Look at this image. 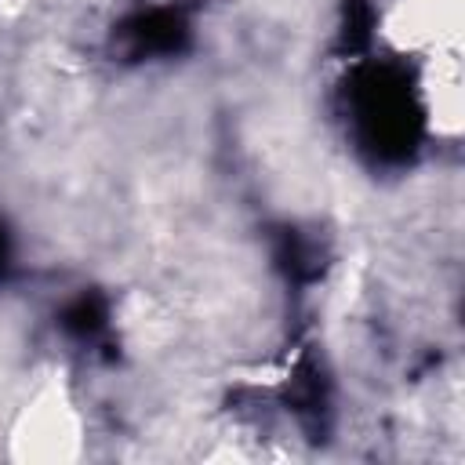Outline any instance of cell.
I'll list each match as a JSON object with an SVG mask.
<instances>
[{
    "label": "cell",
    "mask_w": 465,
    "mask_h": 465,
    "mask_svg": "<svg viewBox=\"0 0 465 465\" xmlns=\"http://www.w3.org/2000/svg\"><path fill=\"white\" fill-rule=\"evenodd\" d=\"M189 40V25L178 11L171 7H156V11H142L134 18H127L116 29V44L127 58H153V54H174L182 51Z\"/></svg>",
    "instance_id": "7a4b0ae2"
},
{
    "label": "cell",
    "mask_w": 465,
    "mask_h": 465,
    "mask_svg": "<svg viewBox=\"0 0 465 465\" xmlns=\"http://www.w3.org/2000/svg\"><path fill=\"white\" fill-rule=\"evenodd\" d=\"M371 25H374V11H371V4H367V0H349V4H345V40H349L352 47L367 44Z\"/></svg>",
    "instance_id": "5b68a950"
},
{
    "label": "cell",
    "mask_w": 465,
    "mask_h": 465,
    "mask_svg": "<svg viewBox=\"0 0 465 465\" xmlns=\"http://www.w3.org/2000/svg\"><path fill=\"white\" fill-rule=\"evenodd\" d=\"M280 262H283L287 272L298 276V280L320 272V265H316V251H312L298 232H283V236H280Z\"/></svg>",
    "instance_id": "277c9868"
},
{
    "label": "cell",
    "mask_w": 465,
    "mask_h": 465,
    "mask_svg": "<svg viewBox=\"0 0 465 465\" xmlns=\"http://www.w3.org/2000/svg\"><path fill=\"white\" fill-rule=\"evenodd\" d=\"M105 320H109V312H105V302H102L98 294H80V298L62 312V327H65L69 334H76V338H94V334H102V331H105Z\"/></svg>",
    "instance_id": "3957f363"
},
{
    "label": "cell",
    "mask_w": 465,
    "mask_h": 465,
    "mask_svg": "<svg viewBox=\"0 0 465 465\" xmlns=\"http://www.w3.org/2000/svg\"><path fill=\"white\" fill-rule=\"evenodd\" d=\"M4 265H7V236L0 229V272H4Z\"/></svg>",
    "instance_id": "8992f818"
},
{
    "label": "cell",
    "mask_w": 465,
    "mask_h": 465,
    "mask_svg": "<svg viewBox=\"0 0 465 465\" xmlns=\"http://www.w3.org/2000/svg\"><path fill=\"white\" fill-rule=\"evenodd\" d=\"M349 105L360 142L378 160H403L421 138V109L407 76L392 65H363L352 76Z\"/></svg>",
    "instance_id": "6da1fadb"
}]
</instances>
